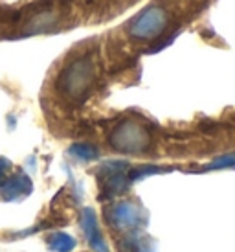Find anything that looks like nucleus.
Listing matches in <instances>:
<instances>
[{
    "mask_svg": "<svg viewBox=\"0 0 235 252\" xmlns=\"http://www.w3.org/2000/svg\"><path fill=\"white\" fill-rule=\"evenodd\" d=\"M107 217L118 228H131L140 221V208L132 203H119L107 214Z\"/></svg>",
    "mask_w": 235,
    "mask_h": 252,
    "instance_id": "3",
    "label": "nucleus"
},
{
    "mask_svg": "<svg viewBox=\"0 0 235 252\" xmlns=\"http://www.w3.org/2000/svg\"><path fill=\"white\" fill-rule=\"evenodd\" d=\"M2 173H4V169L0 168V179H2Z\"/></svg>",
    "mask_w": 235,
    "mask_h": 252,
    "instance_id": "7",
    "label": "nucleus"
},
{
    "mask_svg": "<svg viewBox=\"0 0 235 252\" xmlns=\"http://www.w3.org/2000/svg\"><path fill=\"white\" fill-rule=\"evenodd\" d=\"M92 79V66L87 61H77L64 72V91L72 96H79L90 85Z\"/></svg>",
    "mask_w": 235,
    "mask_h": 252,
    "instance_id": "1",
    "label": "nucleus"
},
{
    "mask_svg": "<svg viewBox=\"0 0 235 252\" xmlns=\"http://www.w3.org/2000/svg\"><path fill=\"white\" fill-rule=\"evenodd\" d=\"M114 146L121 151H140L147 146V134L138 126H121L114 133Z\"/></svg>",
    "mask_w": 235,
    "mask_h": 252,
    "instance_id": "2",
    "label": "nucleus"
},
{
    "mask_svg": "<svg viewBox=\"0 0 235 252\" xmlns=\"http://www.w3.org/2000/svg\"><path fill=\"white\" fill-rule=\"evenodd\" d=\"M83 230H85V234H87V239H88V243L92 245L94 251L109 252L107 251V245H105L103 238H101V234H99V228H97L96 216H94V212L88 210V208L83 212Z\"/></svg>",
    "mask_w": 235,
    "mask_h": 252,
    "instance_id": "4",
    "label": "nucleus"
},
{
    "mask_svg": "<svg viewBox=\"0 0 235 252\" xmlns=\"http://www.w3.org/2000/svg\"><path fill=\"white\" fill-rule=\"evenodd\" d=\"M50 247L56 252H70L76 247V241L66 234H54L50 238Z\"/></svg>",
    "mask_w": 235,
    "mask_h": 252,
    "instance_id": "6",
    "label": "nucleus"
},
{
    "mask_svg": "<svg viewBox=\"0 0 235 252\" xmlns=\"http://www.w3.org/2000/svg\"><path fill=\"white\" fill-rule=\"evenodd\" d=\"M31 184L24 175H17L11 181L6 182V186L2 189V193L6 199H17V197H24L26 193H29Z\"/></svg>",
    "mask_w": 235,
    "mask_h": 252,
    "instance_id": "5",
    "label": "nucleus"
}]
</instances>
